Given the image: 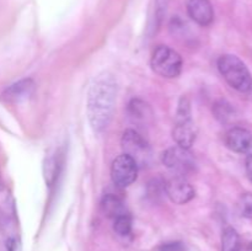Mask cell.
Segmentation results:
<instances>
[{
	"mask_svg": "<svg viewBox=\"0 0 252 251\" xmlns=\"http://www.w3.org/2000/svg\"><path fill=\"white\" fill-rule=\"evenodd\" d=\"M117 83L115 76L108 71H102L95 76L88 93L89 122L95 132H102L108 127L115 111Z\"/></svg>",
	"mask_w": 252,
	"mask_h": 251,
	"instance_id": "6da1fadb",
	"label": "cell"
},
{
	"mask_svg": "<svg viewBox=\"0 0 252 251\" xmlns=\"http://www.w3.org/2000/svg\"><path fill=\"white\" fill-rule=\"evenodd\" d=\"M219 73L236 91L252 96V75L246 64L234 54H224L217 63Z\"/></svg>",
	"mask_w": 252,
	"mask_h": 251,
	"instance_id": "7a4b0ae2",
	"label": "cell"
},
{
	"mask_svg": "<svg viewBox=\"0 0 252 251\" xmlns=\"http://www.w3.org/2000/svg\"><path fill=\"white\" fill-rule=\"evenodd\" d=\"M196 126L191 115V103L186 96H182L179 101L172 137L177 145L189 149L196 140Z\"/></svg>",
	"mask_w": 252,
	"mask_h": 251,
	"instance_id": "3957f363",
	"label": "cell"
},
{
	"mask_svg": "<svg viewBox=\"0 0 252 251\" xmlns=\"http://www.w3.org/2000/svg\"><path fill=\"white\" fill-rule=\"evenodd\" d=\"M150 65L160 76L177 78L182 71V58L175 49L167 46H158L152 54Z\"/></svg>",
	"mask_w": 252,
	"mask_h": 251,
	"instance_id": "277c9868",
	"label": "cell"
},
{
	"mask_svg": "<svg viewBox=\"0 0 252 251\" xmlns=\"http://www.w3.org/2000/svg\"><path fill=\"white\" fill-rule=\"evenodd\" d=\"M123 154L132 157L138 166H145L152 160V149L145 138L134 129H127L122 135Z\"/></svg>",
	"mask_w": 252,
	"mask_h": 251,
	"instance_id": "5b68a950",
	"label": "cell"
},
{
	"mask_svg": "<svg viewBox=\"0 0 252 251\" xmlns=\"http://www.w3.org/2000/svg\"><path fill=\"white\" fill-rule=\"evenodd\" d=\"M162 164L174 172L175 175L185 176L191 174L196 169V160L189 149L182 148L180 145H174L165 150L161 155Z\"/></svg>",
	"mask_w": 252,
	"mask_h": 251,
	"instance_id": "8992f818",
	"label": "cell"
},
{
	"mask_svg": "<svg viewBox=\"0 0 252 251\" xmlns=\"http://www.w3.org/2000/svg\"><path fill=\"white\" fill-rule=\"evenodd\" d=\"M138 165L128 155L122 154L113 160L111 165V179L118 188H126L137 180Z\"/></svg>",
	"mask_w": 252,
	"mask_h": 251,
	"instance_id": "52a82bcc",
	"label": "cell"
},
{
	"mask_svg": "<svg viewBox=\"0 0 252 251\" xmlns=\"http://www.w3.org/2000/svg\"><path fill=\"white\" fill-rule=\"evenodd\" d=\"M167 197L176 204L189 203L196 196V191L185 176L175 175L166 181L164 186Z\"/></svg>",
	"mask_w": 252,
	"mask_h": 251,
	"instance_id": "ba28073f",
	"label": "cell"
},
{
	"mask_svg": "<svg viewBox=\"0 0 252 251\" xmlns=\"http://www.w3.org/2000/svg\"><path fill=\"white\" fill-rule=\"evenodd\" d=\"M189 16L199 26H209L214 20V10L209 0H186Z\"/></svg>",
	"mask_w": 252,
	"mask_h": 251,
	"instance_id": "9c48e42d",
	"label": "cell"
},
{
	"mask_svg": "<svg viewBox=\"0 0 252 251\" xmlns=\"http://www.w3.org/2000/svg\"><path fill=\"white\" fill-rule=\"evenodd\" d=\"M225 144L230 150L245 154L252 149V134L241 127H233L225 134Z\"/></svg>",
	"mask_w": 252,
	"mask_h": 251,
	"instance_id": "30bf717a",
	"label": "cell"
},
{
	"mask_svg": "<svg viewBox=\"0 0 252 251\" xmlns=\"http://www.w3.org/2000/svg\"><path fill=\"white\" fill-rule=\"evenodd\" d=\"M34 91V83L32 79H22L5 89L2 97L9 102H19L29 98Z\"/></svg>",
	"mask_w": 252,
	"mask_h": 251,
	"instance_id": "8fae6325",
	"label": "cell"
},
{
	"mask_svg": "<svg viewBox=\"0 0 252 251\" xmlns=\"http://www.w3.org/2000/svg\"><path fill=\"white\" fill-rule=\"evenodd\" d=\"M101 208H102L103 213L106 216L113 219L120 216H123V214H127L122 199L113 193H107L103 196L102 202H101Z\"/></svg>",
	"mask_w": 252,
	"mask_h": 251,
	"instance_id": "7c38bea8",
	"label": "cell"
},
{
	"mask_svg": "<svg viewBox=\"0 0 252 251\" xmlns=\"http://www.w3.org/2000/svg\"><path fill=\"white\" fill-rule=\"evenodd\" d=\"M167 5H169V0H153L149 19L150 29L153 30V32H157L161 25L162 19L166 14Z\"/></svg>",
	"mask_w": 252,
	"mask_h": 251,
	"instance_id": "4fadbf2b",
	"label": "cell"
},
{
	"mask_svg": "<svg viewBox=\"0 0 252 251\" xmlns=\"http://www.w3.org/2000/svg\"><path fill=\"white\" fill-rule=\"evenodd\" d=\"M240 236L233 226H226L221 234V251H240Z\"/></svg>",
	"mask_w": 252,
	"mask_h": 251,
	"instance_id": "5bb4252c",
	"label": "cell"
},
{
	"mask_svg": "<svg viewBox=\"0 0 252 251\" xmlns=\"http://www.w3.org/2000/svg\"><path fill=\"white\" fill-rule=\"evenodd\" d=\"M213 111L216 117L218 118L221 123L230 122V121H233L234 117H235V110H234L233 106L229 102H226L225 100H220L218 101V102H216Z\"/></svg>",
	"mask_w": 252,
	"mask_h": 251,
	"instance_id": "9a60e30c",
	"label": "cell"
},
{
	"mask_svg": "<svg viewBox=\"0 0 252 251\" xmlns=\"http://www.w3.org/2000/svg\"><path fill=\"white\" fill-rule=\"evenodd\" d=\"M43 171H44V179H46V182L48 184V186H52V185L56 182L57 177H58V172H59L58 157H56V155H51V157H46Z\"/></svg>",
	"mask_w": 252,
	"mask_h": 251,
	"instance_id": "2e32d148",
	"label": "cell"
},
{
	"mask_svg": "<svg viewBox=\"0 0 252 251\" xmlns=\"http://www.w3.org/2000/svg\"><path fill=\"white\" fill-rule=\"evenodd\" d=\"M129 116L130 118H133L134 122H145L148 118V116H150V110L148 107L147 103H144L140 100H132L129 103Z\"/></svg>",
	"mask_w": 252,
	"mask_h": 251,
	"instance_id": "e0dca14e",
	"label": "cell"
},
{
	"mask_svg": "<svg viewBox=\"0 0 252 251\" xmlns=\"http://www.w3.org/2000/svg\"><path fill=\"white\" fill-rule=\"evenodd\" d=\"M113 220H115L113 229H115V233L117 235L126 238V236H129L132 234V219H130L129 214H123V216L115 218Z\"/></svg>",
	"mask_w": 252,
	"mask_h": 251,
	"instance_id": "ac0fdd59",
	"label": "cell"
},
{
	"mask_svg": "<svg viewBox=\"0 0 252 251\" xmlns=\"http://www.w3.org/2000/svg\"><path fill=\"white\" fill-rule=\"evenodd\" d=\"M238 209L241 216L252 219V193L241 194L238 201Z\"/></svg>",
	"mask_w": 252,
	"mask_h": 251,
	"instance_id": "d6986e66",
	"label": "cell"
},
{
	"mask_svg": "<svg viewBox=\"0 0 252 251\" xmlns=\"http://www.w3.org/2000/svg\"><path fill=\"white\" fill-rule=\"evenodd\" d=\"M7 251H22L21 243L17 238H10L6 241Z\"/></svg>",
	"mask_w": 252,
	"mask_h": 251,
	"instance_id": "ffe728a7",
	"label": "cell"
},
{
	"mask_svg": "<svg viewBox=\"0 0 252 251\" xmlns=\"http://www.w3.org/2000/svg\"><path fill=\"white\" fill-rule=\"evenodd\" d=\"M160 251H185V248L180 243H170L162 246Z\"/></svg>",
	"mask_w": 252,
	"mask_h": 251,
	"instance_id": "44dd1931",
	"label": "cell"
},
{
	"mask_svg": "<svg viewBox=\"0 0 252 251\" xmlns=\"http://www.w3.org/2000/svg\"><path fill=\"white\" fill-rule=\"evenodd\" d=\"M245 167H246V174H248V177L252 182V155H249V157H246Z\"/></svg>",
	"mask_w": 252,
	"mask_h": 251,
	"instance_id": "7402d4cb",
	"label": "cell"
},
{
	"mask_svg": "<svg viewBox=\"0 0 252 251\" xmlns=\"http://www.w3.org/2000/svg\"><path fill=\"white\" fill-rule=\"evenodd\" d=\"M246 251H252V244H251L250 246H249V248H248V250H246Z\"/></svg>",
	"mask_w": 252,
	"mask_h": 251,
	"instance_id": "603a6c76",
	"label": "cell"
},
{
	"mask_svg": "<svg viewBox=\"0 0 252 251\" xmlns=\"http://www.w3.org/2000/svg\"><path fill=\"white\" fill-rule=\"evenodd\" d=\"M2 188V182H1V179H0V189Z\"/></svg>",
	"mask_w": 252,
	"mask_h": 251,
	"instance_id": "cb8c5ba5",
	"label": "cell"
}]
</instances>
